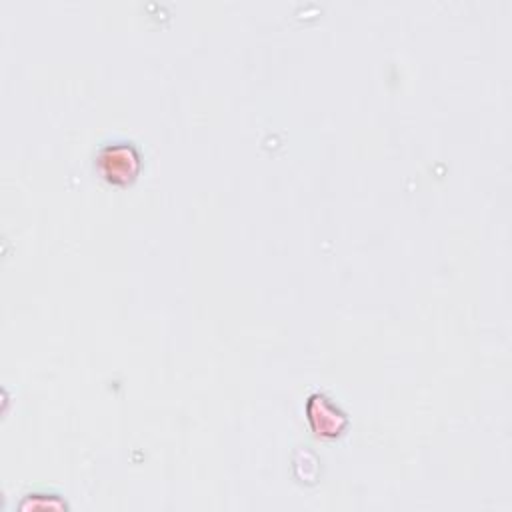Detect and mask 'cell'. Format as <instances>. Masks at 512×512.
I'll return each mask as SVG.
<instances>
[{
	"label": "cell",
	"mask_w": 512,
	"mask_h": 512,
	"mask_svg": "<svg viewBox=\"0 0 512 512\" xmlns=\"http://www.w3.org/2000/svg\"><path fill=\"white\" fill-rule=\"evenodd\" d=\"M142 168V156L134 142L118 140L100 146L96 152V170L114 186H128L136 180Z\"/></svg>",
	"instance_id": "obj_1"
},
{
	"label": "cell",
	"mask_w": 512,
	"mask_h": 512,
	"mask_svg": "<svg viewBox=\"0 0 512 512\" xmlns=\"http://www.w3.org/2000/svg\"><path fill=\"white\" fill-rule=\"evenodd\" d=\"M42 494H26L24 500L20 502V508L22 510H28V508H66V504L58 498V494L50 496L48 500L46 498H40Z\"/></svg>",
	"instance_id": "obj_3"
},
{
	"label": "cell",
	"mask_w": 512,
	"mask_h": 512,
	"mask_svg": "<svg viewBox=\"0 0 512 512\" xmlns=\"http://www.w3.org/2000/svg\"><path fill=\"white\" fill-rule=\"evenodd\" d=\"M306 416L312 430L322 438H336L348 424L346 414L326 394H312L306 402Z\"/></svg>",
	"instance_id": "obj_2"
}]
</instances>
